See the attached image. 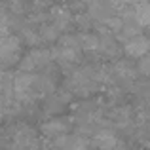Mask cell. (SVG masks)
I'll return each mask as SVG.
<instances>
[{"mask_svg": "<svg viewBox=\"0 0 150 150\" xmlns=\"http://www.w3.org/2000/svg\"><path fill=\"white\" fill-rule=\"evenodd\" d=\"M10 82H11L10 74H8V72H4V70H0V93H2L4 89H8V88H10Z\"/></svg>", "mask_w": 150, "mask_h": 150, "instance_id": "obj_10", "label": "cell"}, {"mask_svg": "<svg viewBox=\"0 0 150 150\" xmlns=\"http://www.w3.org/2000/svg\"><path fill=\"white\" fill-rule=\"evenodd\" d=\"M78 46H82L84 50H97L99 48V36L84 33L78 36Z\"/></svg>", "mask_w": 150, "mask_h": 150, "instance_id": "obj_8", "label": "cell"}, {"mask_svg": "<svg viewBox=\"0 0 150 150\" xmlns=\"http://www.w3.org/2000/svg\"><path fill=\"white\" fill-rule=\"evenodd\" d=\"M135 19L139 21V25H143V27L148 23V4L146 2L135 4Z\"/></svg>", "mask_w": 150, "mask_h": 150, "instance_id": "obj_9", "label": "cell"}, {"mask_svg": "<svg viewBox=\"0 0 150 150\" xmlns=\"http://www.w3.org/2000/svg\"><path fill=\"white\" fill-rule=\"evenodd\" d=\"M29 59L34 69H38V67H44L51 61V51L50 50H33L29 53Z\"/></svg>", "mask_w": 150, "mask_h": 150, "instance_id": "obj_6", "label": "cell"}, {"mask_svg": "<svg viewBox=\"0 0 150 150\" xmlns=\"http://www.w3.org/2000/svg\"><path fill=\"white\" fill-rule=\"evenodd\" d=\"M146 50H148V40L144 36H141V34H135L125 42V51L131 57H143L146 53Z\"/></svg>", "mask_w": 150, "mask_h": 150, "instance_id": "obj_3", "label": "cell"}, {"mask_svg": "<svg viewBox=\"0 0 150 150\" xmlns=\"http://www.w3.org/2000/svg\"><path fill=\"white\" fill-rule=\"evenodd\" d=\"M15 146L19 150H36L38 148V139L36 133L30 127H19V131L15 133Z\"/></svg>", "mask_w": 150, "mask_h": 150, "instance_id": "obj_2", "label": "cell"}, {"mask_svg": "<svg viewBox=\"0 0 150 150\" xmlns=\"http://www.w3.org/2000/svg\"><path fill=\"white\" fill-rule=\"evenodd\" d=\"M53 55L57 61L65 63V65H74L78 63L80 55H78V48H65V46H57L53 50Z\"/></svg>", "mask_w": 150, "mask_h": 150, "instance_id": "obj_4", "label": "cell"}, {"mask_svg": "<svg viewBox=\"0 0 150 150\" xmlns=\"http://www.w3.org/2000/svg\"><path fill=\"white\" fill-rule=\"evenodd\" d=\"M95 143H97V146H99L101 150H112L118 144V141H116V137H114L112 131L101 129V131L95 135Z\"/></svg>", "mask_w": 150, "mask_h": 150, "instance_id": "obj_5", "label": "cell"}, {"mask_svg": "<svg viewBox=\"0 0 150 150\" xmlns=\"http://www.w3.org/2000/svg\"><path fill=\"white\" fill-rule=\"evenodd\" d=\"M11 91L17 101H33L36 97L44 95L46 91V80L34 76L29 72H21L11 80Z\"/></svg>", "mask_w": 150, "mask_h": 150, "instance_id": "obj_1", "label": "cell"}, {"mask_svg": "<svg viewBox=\"0 0 150 150\" xmlns=\"http://www.w3.org/2000/svg\"><path fill=\"white\" fill-rule=\"evenodd\" d=\"M42 131L48 137H61L63 133L67 131V124H63V122H59V120H51V122L42 125Z\"/></svg>", "mask_w": 150, "mask_h": 150, "instance_id": "obj_7", "label": "cell"}]
</instances>
